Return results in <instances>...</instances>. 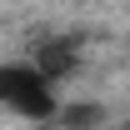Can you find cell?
<instances>
[{
  "label": "cell",
  "mask_w": 130,
  "mask_h": 130,
  "mask_svg": "<svg viewBox=\"0 0 130 130\" xmlns=\"http://www.w3.org/2000/svg\"><path fill=\"white\" fill-rule=\"evenodd\" d=\"M35 65L45 70L50 80H65V75L75 70V50L65 45V40H50V45H40V55H35Z\"/></svg>",
  "instance_id": "cell-2"
},
{
  "label": "cell",
  "mask_w": 130,
  "mask_h": 130,
  "mask_svg": "<svg viewBox=\"0 0 130 130\" xmlns=\"http://www.w3.org/2000/svg\"><path fill=\"white\" fill-rule=\"evenodd\" d=\"M100 120H105L100 105H70V110H65V125L70 130H90V125H100Z\"/></svg>",
  "instance_id": "cell-3"
},
{
  "label": "cell",
  "mask_w": 130,
  "mask_h": 130,
  "mask_svg": "<svg viewBox=\"0 0 130 130\" xmlns=\"http://www.w3.org/2000/svg\"><path fill=\"white\" fill-rule=\"evenodd\" d=\"M50 75L40 65H5L0 70V100L25 120H50L55 115V95H50Z\"/></svg>",
  "instance_id": "cell-1"
}]
</instances>
